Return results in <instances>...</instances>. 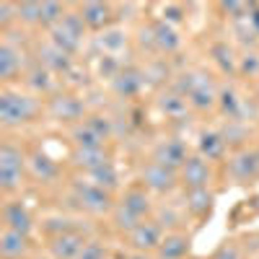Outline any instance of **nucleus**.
I'll use <instances>...</instances> for the list:
<instances>
[{
  "label": "nucleus",
  "instance_id": "1",
  "mask_svg": "<svg viewBox=\"0 0 259 259\" xmlns=\"http://www.w3.org/2000/svg\"><path fill=\"white\" fill-rule=\"evenodd\" d=\"M36 114H39V104L31 94H21V91H11V89L0 94V122H3L6 130L29 124V122H34Z\"/></svg>",
  "mask_w": 259,
  "mask_h": 259
},
{
  "label": "nucleus",
  "instance_id": "2",
  "mask_svg": "<svg viewBox=\"0 0 259 259\" xmlns=\"http://www.w3.org/2000/svg\"><path fill=\"white\" fill-rule=\"evenodd\" d=\"M83 34H85V24H83V16L78 11H68V16H65L60 24L55 29H50V41L68 52L70 57L80 50V41H83Z\"/></svg>",
  "mask_w": 259,
  "mask_h": 259
},
{
  "label": "nucleus",
  "instance_id": "3",
  "mask_svg": "<svg viewBox=\"0 0 259 259\" xmlns=\"http://www.w3.org/2000/svg\"><path fill=\"white\" fill-rule=\"evenodd\" d=\"M73 197L80 205V210L94 212V215H104L114 210L112 192L96 187L94 182H73Z\"/></svg>",
  "mask_w": 259,
  "mask_h": 259
},
{
  "label": "nucleus",
  "instance_id": "4",
  "mask_svg": "<svg viewBox=\"0 0 259 259\" xmlns=\"http://www.w3.org/2000/svg\"><path fill=\"white\" fill-rule=\"evenodd\" d=\"M140 182L148 192H156V194H168L174 192L179 184V171L174 168H166L156 161H148L140 171Z\"/></svg>",
  "mask_w": 259,
  "mask_h": 259
},
{
  "label": "nucleus",
  "instance_id": "5",
  "mask_svg": "<svg viewBox=\"0 0 259 259\" xmlns=\"http://www.w3.org/2000/svg\"><path fill=\"white\" fill-rule=\"evenodd\" d=\"M47 114L55 119V122H65V124H80L85 117V104L78 99V96H73V94H60V96H55V99H50V104H47Z\"/></svg>",
  "mask_w": 259,
  "mask_h": 259
},
{
  "label": "nucleus",
  "instance_id": "6",
  "mask_svg": "<svg viewBox=\"0 0 259 259\" xmlns=\"http://www.w3.org/2000/svg\"><path fill=\"white\" fill-rule=\"evenodd\" d=\"M210 177V163L202 156H189L187 163L179 168V184L184 189H207Z\"/></svg>",
  "mask_w": 259,
  "mask_h": 259
},
{
  "label": "nucleus",
  "instance_id": "7",
  "mask_svg": "<svg viewBox=\"0 0 259 259\" xmlns=\"http://www.w3.org/2000/svg\"><path fill=\"white\" fill-rule=\"evenodd\" d=\"M130 239V246H133L135 251H143V254H156V249L161 246L163 241V231L161 226L150 218V221H143L133 233L127 236Z\"/></svg>",
  "mask_w": 259,
  "mask_h": 259
},
{
  "label": "nucleus",
  "instance_id": "8",
  "mask_svg": "<svg viewBox=\"0 0 259 259\" xmlns=\"http://www.w3.org/2000/svg\"><path fill=\"white\" fill-rule=\"evenodd\" d=\"M187 158H189L187 156V145L182 140H177V138H168V140H161L153 148V158H150V161H156V163H161L166 168L179 171L187 163Z\"/></svg>",
  "mask_w": 259,
  "mask_h": 259
},
{
  "label": "nucleus",
  "instance_id": "9",
  "mask_svg": "<svg viewBox=\"0 0 259 259\" xmlns=\"http://www.w3.org/2000/svg\"><path fill=\"white\" fill-rule=\"evenodd\" d=\"M228 171L236 182H251L259 177V150L241 148L228 163Z\"/></svg>",
  "mask_w": 259,
  "mask_h": 259
},
{
  "label": "nucleus",
  "instance_id": "10",
  "mask_svg": "<svg viewBox=\"0 0 259 259\" xmlns=\"http://www.w3.org/2000/svg\"><path fill=\"white\" fill-rule=\"evenodd\" d=\"M3 228L18 231V233H31L34 221H31V212L26 210V205L21 200H6L3 205Z\"/></svg>",
  "mask_w": 259,
  "mask_h": 259
},
{
  "label": "nucleus",
  "instance_id": "11",
  "mask_svg": "<svg viewBox=\"0 0 259 259\" xmlns=\"http://www.w3.org/2000/svg\"><path fill=\"white\" fill-rule=\"evenodd\" d=\"M189 246H192V236L184 231H171L163 236L161 246L156 249V259H189Z\"/></svg>",
  "mask_w": 259,
  "mask_h": 259
},
{
  "label": "nucleus",
  "instance_id": "12",
  "mask_svg": "<svg viewBox=\"0 0 259 259\" xmlns=\"http://www.w3.org/2000/svg\"><path fill=\"white\" fill-rule=\"evenodd\" d=\"M78 13L83 16L85 29H94V31H101V29L106 31L114 21V6L109 3H83L78 6Z\"/></svg>",
  "mask_w": 259,
  "mask_h": 259
},
{
  "label": "nucleus",
  "instance_id": "13",
  "mask_svg": "<svg viewBox=\"0 0 259 259\" xmlns=\"http://www.w3.org/2000/svg\"><path fill=\"white\" fill-rule=\"evenodd\" d=\"M21 70H24V52L6 36L0 45V78L11 83L16 75H21Z\"/></svg>",
  "mask_w": 259,
  "mask_h": 259
},
{
  "label": "nucleus",
  "instance_id": "14",
  "mask_svg": "<svg viewBox=\"0 0 259 259\" xmlns=\"http://www.w3.org/2000/svg\"><path fill=\"white\" fill-rule=\"evenodd\" d=\"M85 241L89 239H85L80 231L62 233V236H57V239H50V254H52V259H78Z\"/></svg>",
  "mask_w": 259,
  "mask_h": 259
},
{
  "label": "nucleus",
  "instance_id": "15",
  "mask_svg": "<svg viewBox=\"0 0 259 259\" xmlns=\"http://www.w3.org/2000/svg\"><path fill=\"white\" fill-rule=\"evenodd\" d=\"M119 205H124L133 215H138L140 221H150V215L156 212L153 200H150V194H148V189H145L143 184H140V187H133V189H127V192L122 194Z\"/></svg>",
  "mask_w": 259,
  "mask_h": 259
},
{
  "label": "nucleus",
  "instance_id": "16",
  "mask_svg": "<svg viewBox=\"0 0 259 259\" xmlns=\"http://www.w3.org/2000/svg\"><path fill=\"white\" fill-rule=\"evenodd\" d=\"M187 101H189L192 109L207 112V109H212V106L218 104V91H215V85H212L205 75H197V80H194V89L189 91Z\"/></svg>",
  "mask_w": 259,
  "mask_h": 259
},
{
  "label": "nucleus",
  "instance_id": "17",
  "mask_svg": "<svg viewBox=\"0 0 259 259\" xmlns=\"http://www.w3.org/2000/svg\"><path fill=\"white\" fill-rule=\"evenodd\" d=\"M29 249H31V244H29L26 233L3 228V233H0V256L3 259H24L29 254Z\"/></svg>",
  "mask_w": 259,
  "mask_h": 259
},
{
  "label": "nucleus",
  "instance_id": "18",
  "mask_svg": "<svg viewBox=\"0 0 259 259\" xmlns=\"http://www.w3.org/2000/svg\"><path fill=\"white\" fill-rule=\"evenodd\" d=\"M73 166L85 171V174H91V171L106 166V163H112L109 153H106V148H75L73 150V156H70Z\"/></svg>",
  "mask_w": 259,
  "mask_h": 259
},
{
  "label": "nucleus",
  "instance_id": "19",
  "mask_svg": "<svg viewBox=\"0 0 259 259\" xmlns=\"http://www.w3.org/2000/svg\"><path fill=\"white\" fill-rule=\"evenodd\" d=\"M145 85V73L135 70V68H127V70H119L114 78H112V91L122 99H130L140 94V89Z\"/></svg>",
  "mask_w": 259,
  "mask_h": 259
},
{
  "label": "nucleus",
  "instance_id": "20",
  "mask_svg": "<svg viewBox=\"0 0 259 259\" xmlns=\"http://www.w3.org/2000/svg\"><path fill=\"white\" fill-rule=\"evenodd\" d=\"M39 65L47 68L50 73H68L70 70V55L57 50L52 41H47L45 47H39Z\"/></svg>",
  "mask_w": 259,
  "mask_h": 259
},
{
  "label": "nucleus",
  "instance_id": "21",
  "mask_svg": "<svg viewBox=\"0 0 259 259\" xmlns=\"http://www.w3.org/2000/svg\"><path fill=\"white\" fill-rule=\"evenodd\" d=\"M212 202H215V194L210 189H187V194H184V207H187L189 215H194V218L210 215Z\"/></svg>",
  "mask_w": 259,
  "mask_h": 259
},
{
  "label": "nucleus",
  "instance_id": "22",
  "mask_svg": "<svg viewBox=\"0 0 259 259\" xmlns=\"http://www.w3.org/2000/svg\"><path fill=\"white\" fill-rule=\"evenodd\" d=\"M153 36H156V50L158 52L171 55V52H177L182 47V39H179V34L174 31V26H171L168 21H156L153 24Z\"/></svg>",
  "mask_w": 259,
  "mask_h": 259
},
{
  "label": "nucleus",
  "instance_id": "23",
  "mask_svg": "<svg viewBox=\"0 0 259 259\" xmlns=\"http://www.w3.org/2000/svg\"><path fill=\"white\" fill-rule=\"evenodd\" d=\"M200 156L205 158V161H215V158H221L223 153H226V138H223V133H215V130H207V133H202L200 135Z\"/></svg>",
  "mask_w": 259,
  "mask_h": 259
},
{
  "label": "nucleus",
  "instance_id": "24",
  "mask_svg": "<svg viewBox=\"0 0 259 259\" xmlns=\"http://www.w3.org/2000/svg\"><path fill=\"white\" fill-rule=\"evenodd\" d=\"M26 163L29 161H26L24 150H21L18 145L3 143V148H0V171H21V174H24Z\"/></svg>",
  "mask_w": 259,
  "mask_h": 259
},
{
  "label": "nucleus",
  "instance_id": "25",
  "mask_svg": "<svg viewBox=\"0 0 259 259\" xmlns=\"http://www.w3.org/2000/svg\"><path fill=\"white\" fill-rule=\"evenodd\" d=\"M29 168H31L34 179H39V182H52L57 177V163L45 153H34L29 158Z\"/></svg>",
  "mask_w": 259,
  "mask_h": 259
},
{
  "label": "nucleus",
  "instance_id": "26",
  "mask_svg": "<svg viewBox=\"0 0 259 259\" xmlns=\"http://www.w3.org/2000/svg\"><path fill=\"white\" fill-rule=\"evenodd\" d=\"M70 140H73L75 148H104V140L85 122H80L70 130Z\"/></svg>",
  "mask_w": 259,
  "mask_h": 259
},
{
  "label": "nucleus",
  "instance_id": "27",
  "mask_svg": "<svg viewBox=\"0 0 259 259\" xmlns=\"http://www.w3.org/2000/svg\"><path fill=\"white\" fill-rule=\"evenodd\" d=\"M112 223H114V228H117L119 233H127V236H130V233H133L143 221L138 218V215L130 212L124 205H119V202H117V205H114V210H112Z\"/></svg>",
  "mask_w": 259,
  "mask_h": 259
},
{
  "label": "nucleus",
  "instance_id": "28",
  "mask_svg": "<svg viewBox=\"0 0 259 259\" xmlns=\"http://www.w3.org/2000/svg\"><path fill=\"white\" fill-rule=\"evenodd\" d=\"M16 18L24 26H41V3H34V0L16 3Z\"/></svg>",
  "mask_w": 259,
  "mask_h": 259
},
{
  "label": "nucleus",
  "instance_id": "29",
  "mask_svg": "<svg viewBox=\"0 0 259 259\" xmlns=\"http://www.w3.org/2000/svg\"><path fill=\"white\" fill-rule=\"evenodd\" d=\"M89 179H91L96 187L106 189V192H114V189L119 187V174H117L114 163H106V166H101V168L91 171V174H89Z\"/></svg>",
  "mask_w": 259,
  "mask_h": 259
},
{
  "label": "nucleus",
  "instance_id": "30",
  "mask_svg": "<svg viewBox=\"0 0 259 259\" xmlns=\"http://www.w3.org/2000/svg\"><path fill=\"white\" fill-rule=\"evenodd\" d=\"M24 83L29 85V89L34 94H41V91H50V85H52V73L47 68H41V65H36V68L26 70V78Z\"/></svg>",
  "mask_w": 259,
  "mask_h": 259
},
{
  "label": "nucleus",
  "instance_id": "31",
  "mask_svg": "<svg viewBox=\"0 0 259 259\" xmlns=\"http://www.w3.org/2000/svg\"><path fill=\"white\" fill-rule=\"evenodd\" d=\"M65 16H68V8L62 3H55V0H45V3H41V26L55 29Z\"/></svg>",
  "mask_w": 259,
  "mask_h": 259
},
{
  "label": "nucleus",
  "instance_id": "32",
  "mask_svg": "<svg viewBox=\"0 0 259 259\" xmlns=\"http://www.w3.org/2000/svg\"><path fill=\"white\" fill-rule=\"evenodd\" d=\"M158 104H161V109H163L166 114H171V117L184 114L187 106H189L187 96H182V94H177V91H166V94L158 99Z\"/></svg>",
  "mask_w": 259,
  "mask_h": 259
},
{
  "label": "nucleus",
  "instance_id": "33",
  "mask_svg": "<svg viewBox=\"0 0 259 259\" xmlns=\"http://www.w3.org/2000/svg\"><path fill=\"white\" fill-rule=\"evenodd\" d=\"M83 122L89 124V127L94 130V133H96V135H99L104 143L114 135V119H109L106 114H99V112H96V114H89Z\"/></svg>",
  "mask_w": 259,
  "mask_h": 259
},
{
  "label": "nucleus",
  "instance_id": "34",
  "mask_svg": "<svg viewBox=\"0 0 259 259\" xmlns=\"http://www.w3.org/2000/svg\"><path fill=\"white\" fill-rule=\"evenodd\" d=\"M218 104H221V112L228 114L231 119L239 117V106H241V99L236 96L233 89H221L218 91Z\"/></svg>",
  "mask_w": 259,
  "mask_h": 259
},
{
  "label": "nucleus",
  "instance_id": "35",
  "mask_svg": "<svg viewBox=\"0 0 259 259\" xmlns=\"http://www.w3.org/2000/svg\"><path fill=\"white\" fill-rule=\"evenodd\" d=\"M13 21H18V18H16V3H11V0H3V3H0V29L8 34V29H11Z\"/></svg>",
  "mask_w": 259,
  "mask_h": 259
},
{
  "label": "nucleus",
  "instance_id": "36",
  "mask_svg": "<svg viewBox=\"0 0 259 259\" xmlns=\"http://www.w3.org/2000/svg\"><path fill=\"white\" fill-rule=\"evenodd\" d=\"M124 41H127V36H124L122 31H117V29H106V31L101 34V45H104L106 50L124 47Z\"/></svg>",
  "mask_w": 259,
  "mask_h": 259
},
{
  "label": "nucleus",
  "instance_id": "37",
  "mask_svg": "<svg viewBox=\"0 0 259 259\" xmlns=\"http://www.w3.org/2000/svg\"><path fill=\"white\" fill-rule=\"evenodd\" d=\"M212 259H241V249L236 241H223L218 249H215Z\"/></svg>",
  "mask_w": 259,
  "mask_h": 259
},
{
  "label": "nucleus",
  "instance_id": "38",
  "mask_svg": "<svg viewBox=\"0 0 259 259\" xmlns=\"http://www.w3.org/2000/svg\"><path fill=\"white\" fill-rule=\"evenodd\" d=\"M78 259H106V249L99 241H85V246L78 254Z\"/></svg>",
  "mask_w": 259,
  "mask_h": 259
},
{
  "label": "nucleus",
  "instance_id": "39",
  "mask_svg": "<svg viewBox=\"0 0 259 259\" xmlns=\"http://www.w3.org/2000/svg\"><path fill=\"white\" fill-rule=\"evenodd\" d=\"M212 55L218 57V62L223 65V70L228 73V70H236V60H233V52L228 50V47H223V45H218L212 50Z\"/></svg>",
  "mask_w": 259,
  "mask_h": 259
},
{
  "label": "nucleus",
  "instance_id": "40",
  "mask_svg": "<svg viewBox=\"0 0 259 259\" xmlns=\"http://www.w3.org/2000/svg\"><path fill=\"white\" fill-rule=\"evenodd\" d=\"M166 13H168V18H171V21H179V18H182V8H177V6H168V8H166Z\"/></svg>",
  "mask_w": 259,
  "mask_h": 259
},
{
  "label": "nucleus",
  "instance_id": "41",
  "mask_svg": "<svg viewBox=\"0 0 259 259\" xmlns=\"http://www.w3.org/2000/svg\"><path fill=\"white\" fill-rule=\"evenodd\" d=\"M124 259H150V254H143V251H133V254H127Z\"/></svg>",
  "mask_w": 259,
  "mask_h": 259
},
{
  "label": "nucleus",
  "instance_id": "42",
  "mask_svg": "<svg viewBox=\"0 0 259 259\" xmlns=\"http://www.w3.org/2000/svg\"><path fill=\"white\" fill-rule=\"evenodd\" d=\"M256 150H259V148H256Z\"/></svg>",
  "mask_w": 259,
  "mask_h": 259
}]
</instances>
